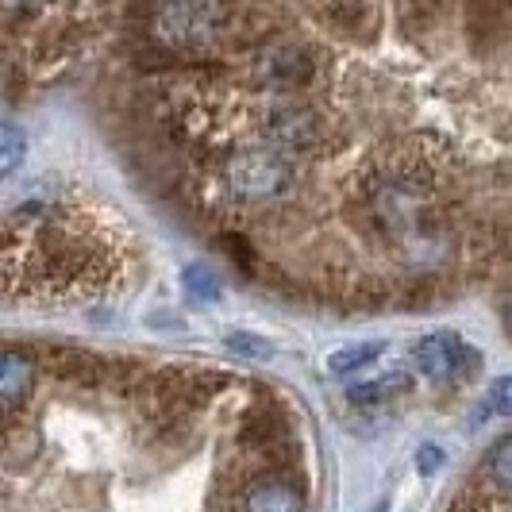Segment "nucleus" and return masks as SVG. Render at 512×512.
<instances>
[{
	"label": "nucleus",
	"instance_id": "1",
	"mask_svg": "<svg viewBox=\"0 0 512 512\" xmlns=\"http://www.w3.org/2000/svg\"><path fill=\"white\" fill-rule=\"evenodd\" d=\"M251 8H228V4H162L151 8L154 43L178 47V51H201L224 39H235V27L247 20Z\"/></svg>",
	"mask_w": 512,
	"mask_h": 512
},
{
	"label": "nucleus",
	"instance_id": "2",
	"mask_svg": "<svg viewBox=\"0 0 512 512\" xmlns=\"http://www.w3.org/2000/svg\"><path fill=\"white\" fill-rule=\"evenodd\" d=\"M224 185L243 205H266L297 185V170L278 151H243L224 158Z\"/></svg>",
	"mask_w": 512,
	"mask_h": 512
},
{
	"label": "nucleus",
	"instance_id": "3",
	"mask_svg": "<svg viewBox=\"0 0 512 512\" xmlns=\"http://www.w3.org/2000/svg\"><path fill=\"white\" fill-rule=\"evenodd\" d=\"M266 135L278 147V154H305L324 143V120L312 104L282 97L266 108Z\"/></svg>",
	"mask_w": 512,
	"mask_h": 512
},
{
	"label": "nucleus",
	"instance_id": "4",
	"mask_svg": "<svg viewBox=\"0 0 512 512\" xmlns=\"http://www.w3.org/2000/svg\"><path fill=\"white\" fill-rule=\"evenodd\" d=\"M412 362L420 366L424 378H432V382H451V378H470L474 366H478V355L462 343L459 335L439 332V335H424V339L412 347Z\"/></svg>",
	"mask_w": 512,
	"mask_h": 512
},
{
	"label": "nucleus",
	"instance_id": "5",
	"mask_svg": "<svg viewBox=\"0 0 512 512\" xmlns=\"http://www.w3.org/2000/svg\"><path fill=\"white\" fill-rule=\"evenodd\" d=\"M312 74H316V58L301 43H278V47H266V54H262V77L278 93L305 89L308 81H312Z\"/></svg>",
	"mask_w": 512,
	"mask_h": 512
},
{
	"label": "nucleus",
	"instance_id": "6",
	"mask_svg": "<svg viewBox=\"0 0 512 512\" xmlns=\"http://www.w3.org/2000/svg\"><path fill=\"white\" fill-rule=\"evenodd\" d=\"M243 512H305L301 489L285 478H258L243 493Z\"/></svg>",
	"mask_w": 512,
	"mask_h": 512
},
{
	"label": "nucleus",
	"instance_id": "7",
	"mask_svg": "<svg viewBox=\"0 0 512 512\" xmlns=\"http://www.w3.org/2000/svg\"><path fill=\"white\" fill-rule=\"evenodd\" d=\"M31 385H35V362L27 359L24 351L0 347V409L27 401Z\"/></svg>",
	"mask_w": 512,
	"mask_h": 512
},
{
	"label": "nucleus",
	"instance_id": "8",
	"mask_svg": "<svg viewBox=\"0 0 512 512\" xmlns=\"http://www.w3.org/2000/svg\"><path fill=\"white\" fill-rule=\"evenodd\" d=\"M412 389V374L405 370H389V374H378L374 382H359L351 385V401L355 405H382V401H397Z\"/></svg>",
	"mask_w": 512,
	"mask_h": 512
},
{
	"label": "nucleus",
	"instance_id": "9",
	"mask_svg": "<svg viewBox=\"0 0 512 512\" xmlns=\"http://www.w3.org/2000/svg\"><path fill=\"white\" fill-rule=\"evenodd\" d=\"M382 351H385V343H351V347L328 355V370L339 374V378H343V374H355V370H366Z\"/></svg>",
	"mask_w": 512,
	"mask_h": 512
},
{
	"label": "nucleus",
	"instance_id": "10",
	"mask_svg": "<svg viewBox=\"0 0 512 512\" xmlns=\"http://www.w3.org/2000/svg\"><path fill=\"white\" fill-rule=\"evenodd\" d=\"M509 459H512V439L501 436L486 455V482L493 486V497L505 501L509 497Z\"/></svg>",
	"mask_w": 512,
	"mask_h": 512
},
{
	"label": "nucleus",
	"instance_id": "11",
	"mask_svg": "<svg viewBox=\"0 0 512 512\" xmlns=\"http://www.w3.org/2000/svg\"><path fill=\"white\" fill-rule=\"evenodd\" d=\"M24 151H27L24 131L12 128V124H0V178H8V174H16V170H20Z\"/></svg>",
	"mask_w": 512,
	"mask_h": 512
},
{
	"label": "nucleus",
	"instance_id": "12",
	"mask_svg": "<svg viewBox=\"0 0 512 512\" xmlns=\"http://www.w3.org/2000/svg\"><path fill=\"white\" fill-rule=\"evenodd\" d=\"M228 347L231 351H239V355H251V359H266V355H270V343L251 332H231Z\"/></svg>",
	"mask_w": 512,
	"mask_h": 512
},
{
	"label": "nucleus",
	"instance_id": "13",
	"mask_svg": "<svg viewBox=\"0 0 512 512\" xmlns=\"http://www.w3.org/2000/svg\"><path fill=\"white\" fill-rule=\"evenodd\" d=\"M509 397H512V382L509 378H501V382L493 385V393L486 397V405H482V412H478V420H489V416L509 412Z\"/></svg>",
	"mask_w": 512,
	"mask_h": 512
},
{
	"label": "nucleus",
	"instance_id": "14",
	"mask_svg": "<svg viewBox=\"0 0 512 512\" xmlns=\"http://www.w3.org/2000/svg\"><path fill=\"white\" fill-rule=\"evenodd\" d=\"M185 289L193 293V297H208V301H216V282H212V274L208 270H185Z\"/></svg>",
	"mask_w": 512,
	"mask_h": 512
},
{
	"label": "nucleus",
	"instance_id": "15",
	"mask_svg": "<svg viewBox=\"0 0 512 512\" xmlns=\"http://www.w3.org/2000/svg\"><path fill=\"white\" fill-rule=\"evenodd\" d=\"M439 462H443V451H439V447H432V443L416 451V466H420L424 474H432V470H439Z\"/></svg>",
	"mask_w": 512,
	"mask_h": 512
}]
</instances>
